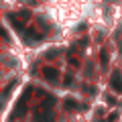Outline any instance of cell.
Returning <instances> with one entry per match:
<instances>
[{
	"label": "cell",
	"instance_id": "6da1fadb",
	"mask_svg": "<svg viewBox=\"0 0 122 122\" xmlns=\"http://www.w3.org/2000/svg\"><path fill=\"white\" fill-rule=\"evenodd\" d=\"M96 8L94 0H49V16L61 29H75L79 22L90 18Z\"/></svg>",
	"mask_w": 122,
	"mask_h": 122
}]
</instances>
